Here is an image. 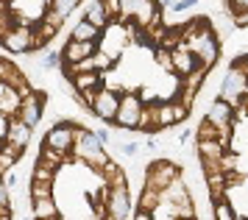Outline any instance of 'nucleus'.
<instances>
[{
	"mask_svg": "<svg viewBox=\"0 0 248 220\" xmlns=\"http://www.w3.org/2000/svg\"><path fill=\"white\" fill-rule=\"evenodd\" d=\"M190 6H192V0H179V3H173L170 9H173V11H187Z\"/></svg>",
	"mask_w": 248,
	"mask_h": 220,
	"instance_id": "nucleus-33",
	"label": "nucleus"
},
{
	"mask_svg": "<svg viewBox=\"0 0 248 220\" xmlns=\"http://www.w3.org/2000/svg\"><path fill=\"white\" fill-rule=\"evenodd\" d=\"M206 178V187H209V198H212V206L223 201V189H226V176L223 173H203Z\"/></svg>",
	"mask_w": 248,
	"mask_h": 220,
	"instance_id": "nucleus-16",
	"label": "nucleus"
},
{
	"mask_svg": "<svg viewBox=\"0 0 248 220\" xmlns=\"http://www.w3.org/2000/svg\"><path fill=\"white\" fill-rule=\"evenodd\" d=\"M31 134H34V128L23 126L20 120H9V123H6V134H3V137H6V142H9V145L25 151L28 142H31Z\"/></svg>",
	"mask_w": 248,
	"mask_h": 220,
	"instance_id": "nucleus-8",
	"label": "nucleus"
},
{
	"mask_svg": "<svg viewBox=\"0 0 248 220\" xmlns=\"http://www.w3.org/2000/svg\"><path fill=\"white\" fill-rule=\"evenodd\" d=\"M198 140H215V126L206 120V117H203L201 128H198Z\"/></svg>",
	"mask_w": 248,
	"mask_h": 220,
	"instance_id": "nucleus-28",
	"label": "nucleus"
},
{
	"mask_svg": "<svg viewBox=\"0 0 248 220\" xmlns=\"http://www.w3.org/2000/svg\"><path fill=\"white\" fill-rule=\"evenodd\" d=\"M59 64H62V56H59V53H50V56H45V62H42V70H56Z\"/></svg>",
	"mask_w": 248,
	"mask_h": 220,
	"instance_id": "nucleus-29",
	"label": "nucleus"
},
{
	"mask_svg": "<svg viewBox=\"0 0 248 220\" xmlns=\"http://www.w3.org/2000/svg\"><path fill=\"white\" fill-rule=\"evenodd\" d=\"M170 70L187 78L190 73L201 70V67H198V59L192 53H187V50H173V53H170Z\"/></svg>",
	"mask_w": 248,
	"mask_h": 220,
	"instance_id": "nucleus-12",
	"label": "nucleus"
},
{
	"mask_svg": "<svg viewBox=\"0 0 248 220\" xmlns=\"http://www.w3.org/2000/svg\"><path fill=\"white\" fill-rule=\"evenodd\" d=\"M53 178H56V170L53 167L42 165V162H36L34 167V176H31V181H42V184H53Z\"/></svg>",
	"mask_w": 248,
	"mask_h": 220,
	"instance_id": "nucleus-24",
	"label": "nucleus"
},
{
	"mask_svg": "<svg viewBox=\"0 0 248 220\" xmlns=\"http://www.w3.org/2000/svg\"><path fill=\"white\" fill-rule=\"evenodd\" d=\"M156 114H159V128H170V126L184 120L190 114V109H184L181 103H159Z\"/></svg>",
	"mask_w": 248,
	"mask_h": 220,
	"instance_id": "nucleus-10",
	"label": "nucleus"
},
{
	"mask_svg": "<svg viewBox=\"0 0 248 220\" xmlns=\"http://www.w3.org/2000/svg\"><path fill=\"white\" fill-rule=\"evenodd\" d=\"M106 218L112 220H128L131 218V201H128V187L123 189H109L106 195Z\"/></svg>",
	"mask_w": 248,
	"mask_h": 220,
	"instance_id": "nucleus-6",
	"label": "nucleus"
},
{
	"mask_svg": "<svg viewBox=\"0 0 248 220\" xmlns=\"http://www.w3.org/2000/svg\"><path fill=\"white\" fill-rule=\"evenodd\" d=\"M140 114H142V100L128 92V95L120 98V106H117L114 120H117L120 128H137V126H140Z\"/></svg>",
	"mask_w": 248,
	"mask_h": 220,
	"instance_id": "nucleus-3",
	"label": "nucleus"
},
{
	"mask_svg": "<svg viewBox=\"0 0 248 220\" xmlns=\"http://www.w3.org/2000/svg\"><path fill=\"white\" fill-rule=\"evenodd\" d=\"M70 84H73V92H87V89H101L103 87L101 76H95V73H78V76L70 78Z\"/></svg>",
	"mask_w": 248,
	"mask_h": 220,
	"instance_id": "nucleus-17",
	"label": "nucleus"
},
{
	"mask_svg": "<svg viewBox=\"0 0 248 220\" xmlns=\"http://www.w3.org/2000/svg\"><path fill=\"white\" fill-rule=\"evenodd\" d=\"M31 212H34V220H56L59 209H56V201L47 198V201H34L31 204Z\"/></svg>",
	"mask_w": 248,
	"mask_h": 220,
	"instance_id": "nucleus-18",
	"label": "nucleus"
},
{
	"mask_svg": "<svg viewBox=\"0 0 248 220\" xmlns=\"http://www.w3.org/2000/svg\"><path fill=\"white\" fill-rule=\"evenodd\" d=\"M12 206V195H9V189L3 187V181H0V209H9Z\"/></svg>",
	"mask_w": 248,
	"mask_h": 220,
	"instance_id": "nucleus-30",
	"label": "nucleus"
},
{
	"mask_svg": "<svg viewBox=\"0 0 248 220\" xmlns=\"http://www.w3.org/2000/svg\"><path fill=\"white\" fill-rule=\"evenodd\" d=\"M190 198V189H187V184L179 178H173L168 187L159 192V201H165V204H181V201H187Z\"/></svg>",
	"mask_w": 248,
	"mask_h": 220,
	"instance_id": "nucleus-13",
	"label": "nucleus"
},
{
	"mask_svg": "<svg viewBox=\"0 0 248 220\" xmlns=\"http://www.w3.org/2000/svg\"><path fill=\"white\" fill-rule=\"evenodd\" d=\"M131 220H151V215H145V212H137V215H131Z\"/></svg>",
	"mask_w": 248,
	"mask_h": 220,
	"instance_id": "nucleus-36",
	"label": "nucleus"
},
{
	"mask_svg": "<svg viewBox=\"0 0 248 220\" xmlns=\"http://www.w3.org/2000/svg\"><path fill=\"white\" fill-rule=\"evenodd\" d=\"M78 131V126L70 120H62L59 126H53L45 137V148L53 151L59 156H70V148H73V134Z\"/></svg>",
	"mask_w": 248,
	"mask_h": 220,
	"instance_id": "nucleus-2",
	"label": "nucleus"
},
{
	"mask_svg": "<svg viewBox=\"0 0 248 220\" xmlns=\"http://www.w3.org/2000/svg\"><path fill=\"white\" fill-rule=\"evenodd\" d=\"M103 187H109V189H123V187H128V184H125V173H123L117 165H114V162H109V165L103 167Z\"/></svg>",
	"mask_w": 248,
	"mask_h": 220,
	"instance_id": "nucleus-15",
	"label": "nucleus"
},
{
	"mask_svg": "<svg viewBox=\"0 0 248 220\" xmlns=\"http://www.w3.org/2000/svg\"><path fill=\"white\" fill-rule=\"evenodd\" d=\"M206 120L212 123V126H229L232 123V106L226 103V100H215L212 106H209V111H206Z\"/></svg>",
	"mask_w": 248,
	"mask_h": 220,
	"instance_id": "nucleus-14",
	"label": "nucleus"
},
{
	"mask_svg": "<svg viewBox=\"0 0 248 220\" xmlns=\"http://www.w3.org/2000/svg\"><path fill=\"white\" fill-rule=\"evenodd\" d=\"M42 100H45V95H39V92H31L28 98H23L20 100V109L14 114V120H20L23 126L34 128L36 123H39V117H42Z\"/></svg>",
	"mask_w": 248,
	"mask_h": 220,
	"instance_id": "nucleus-7",
	"label": "nucleus"
},
{
	"mask_svg": "<svg viewBox=\"0 0 248 220\" xmlns=\"http://www.w3.org/2000/svg\"><path fill=\"white\" fill-rule=\"evenodd\" d=\"M159 206V192H151V189H142V195H140V212H145V215H151V212Z\"/></svg>",
	"mask_w": 248,
	"mask_h": 220,
	"instance_id": "nucleus-25",
	"label": "nucleus"
},
{
	"mask_svg": "<svg viewBox=\"0 0 248 220\" xmlns=\"http://www.w3.org/2000/svg\"><path fill=\"white\" fill-rule=\"evenodd\" d=\"M198 154H201V159H212V162H217L226 151L215 142V140H198Z\"/></svg>",
	"mask_w": 248,
	"mask_h": 220,
	"instance_id": "nucleus-21",
	"label": "nucleus"
},
{
	"mask_svg": "<svg viewBox=\"0 0 248 220\" xmlns=\"http://www.w3.org/2000/svg\"><path fill=\"white\" fill-rule=\"evenodd\" d=\"M95 50H98L95 42H73V39H70V42L64 45L62 56H64V62H67V64H78V62H84V59H90Z\"/></svg>",
	"mask_w": 248,
	"mask_h": 220,
	"instance_id": "nucleus-11",
	"label": "nucleus"
},
{
	"mask_svg": "<svg viewBox=\"0 0 248 220\" xmlns=\"http://www.w3.org/2000/svg\"><path fill=\"white\" fill-rule=\"evenodd\" d=\"M173 178H179V165H173L168 159H159V162H151L145 173V184L142 189H151V192H162Z\"/></svg>",
	"mask_w": 248,
	"mask_h": 220,
	"instance_id": "nucleus-1",
	"label": "nucleus"
},
{
	"mask_svg": "<svg viewBox=\"0 0 248 220\" xmlns=\"http://www.w3.org/2000/svg\"><path fill=\"white\" fill-rule=\"evenodd\" d=\"M98 36H101V31H95L87 20H78L73 28V42H95Z\"/></svg>",
	"mask_w": 248,
	"mask_h": 220,
	"instance_id": "nucleus-19",
	"label": "nucleus"
},
{
	"mask_svg": "<svg viewBox=\"0 0 248 220\" xmlns=\"http://www.w3.org/2000/svg\"><path fill=\"white\" fill-rule=\"evenodd\" d=\"M117 106H120V92L117 89H109V87H101L98 95L92 100V114H98L101 120H114L117 114Z\"/></svg>",
	"mask_w": 248,
	"mask_h": 220,
	"instance_id": "nucleus-4",
	"label": "nucleus"
},
{
	"mask_svg": "<svg viewBox=\"0 0 248 220\" xmlns=\"http://www.w3.org/2000/svg\"><path fill=\"white\" fill-rule=\"evenodd\" d=\"M0 42H3L6 50H12V53H28V50H31V31H25V28H12Z\"/></svg>",
	"mask_w": 248,
	"mask_h": 220,
	"instance_id": "nucleus-9",
	"label": "nucleus"
},
{
	"mask_svg": "<svg viewBox=\"0 0 248 220\" xmlns=\"http://www.w3.org/2000/svg\"><path fill=\"white\" fill-rule=\"evenodd\" d=\"M56 220H59V218H56Z\"/></svg>",
	"mask_w": 248,
	"mask_h": 220,
	"instance_id": "nucleus-39",
	"label": "nucleus"
},
{
	"mask_svg": "<svg viewBox=\"0 0 248 220\" xmlns=\"http://www.w3.org/2000/svg\"><path fill=\"white\" fill-rule=\"evenodd\" d=\"M84 20L90 22L95 31H103V28L109 25V20H106V14H103V9H101V3H90V11H87Z\"/></svg>",
	"mask_w": 248,
	"mask_h": 220,
	"instance_id": "nucleus-20",
	"label": "nucleus"
},
{
	"mask_svg": "<svg viewBox=\"0 0 248 220\" xmlns=\"http://www.w3.org/2000/svg\"><path fill=\"white\" fill-rule=\"evenodd\" d=\"M101 220H112V218H101Z\"/></svg>",
	"mask_w": 248,
	"mask_h": 220,
	"instance_id": "nucleus-38",
	"label": "nucleus"
},
{
	"mask_svg": "<svg viewBox=\"0 0 248 220\" xmlns=\"http://www.w3.org/2000/svg\"><path fill=\"white\" fill-rule=\"evenodd\" d=\"M28 192H31V204H34V201H47V198H50V192H53V184L31 181V187H28Z\"/></svg>",
	"mask_w": 248,
	"mask_h": 220,
	"instance_id": "nucleus-23",
	"label": "nucleus"
},
{
	"mask_svg": "<svg viewBox=\"0 0 248 220\" xmlns=\"http://www.w3.org/2000/svg\"><path fill=\"white\" fill-rule=\"evenodd\" d=\"M246 22H248V17H246V14H237V25H240V28H243Z\"/></svg>",
	"mask_w": 248,
	"mask_h": 220,
	"instance_id": "nucleus-37",
	"label": "nucleus"
},
{
	"mask_svg": "<svg viewBox=\"0 0 248 220\" xmlns=\"http://www.w3.org/2000/svg\"><path fill=\"white\" fill-rule=\"evenodd\" d=\"M101 151V145L95 140V134L87 131V128H78V131L73 134V148H70V159H76V162H87L90 156H95Z\"/></svg>",
	"mask_w": 248,
	"mask_h": 220,
	"instance_id": "nucleus-5",
	"label": "nucleus"
},
{
	"mask_svg": "<svg viewBox=\"0 0 248 220\" xmlns=\"http://www.w3.org/2000/svg\"><path fill=\"white\" fill-rule=\"evenodd\" d=\"M137 151H140V145H137V142H125L123 145V154L125 156H137Z\"/></svg>",
	"mask_w": 248,
	"mask_h": 220,
	"instance_id": "nucleus-32",
	"label": "nucleus"
},
{
	"mask_svg": "<svg viewBox=\"0 0 248 220\" xmlns=\"http://www.w3.org/2000/svg\"><path fill=\"white\" fill-rule=\"evenodd\" d=\"M229 9H232V11H240V14H246V11H248V3H243V0H240V3H229Z\"/></svg>",
	"mask_w": 248,
	"mask_h": 220,
	"instance_id": "nucleus-35",
	"label": "nucleus"
},
{
	"mask_svg": "<svg viewBox=\"0 0 248 220\" xmlns=\"http://www.w3.org/2000/svg\"><path fill=\"white\" fill-rule=\"evenodd\" d=\"M14 28L12 22V11H9V3H0V39Z\"/></svg>",
	"mask_w": 248,
	"mask_h": 220,
	"instance_id": "nucleus-26",
	"label": "nucleus"
},
{
	"mask_svg": "<svg viewBox=\"0 0 248 220\" xmlns=\"http://www.w3.org/2000/svg\"><path fill=\"white\" fill-rule=\"evenodd\" d=\"M212 215H215V220H237V218H234V212L229 209V206H226L223 201L212 206Z\"/></svg>",
	"mask_w": 248,
	"mask_h": 220,
	"instance_id": "nucleus-27",
	"label": "nucleus"
},
{
	"mask_svg": "<svg viewBox=\"0 0 248 220\" xmlns=\"http://www.w3.org/2000/svg\"><path fill=\"white\" fill-rule=\"evenodd\" d=\"M47 9H50V11H56V14L62 17V20H67V17H70V11H76V9H78V3H76V0H53V3H47Z\"/></svg>",
	"mask_w": 248,
	"mask_h": 220,
	"instance_id": "nucleus-22",
	"label": "nucleus"
},
{
	"mask_svg": "<svg viewBox=\"0 0 248 220\" xmlns=\"http://www.w3.org/2000/svg\"><path fill=\"white\" fill-rule=\"evenodd\" d=\"M95 140H98V145H101V148H103V145L109 142V131H103V128H101V131L95 134Z\"/></svg>",
	"mask_w": 248,
	"mask_h": 220,
	"instance_id": "nucleus-34",
	"label": "nucleus"
},
{
	"mask_svg": "<svg viewBox=\"0 0 248 220\" xmlns=\"http://www.w3.org/2000/svg\"><path fill=\"white\" fill-rule=\"evenodd\" d=\"M156 62H159V67L170 70V50H156Z\"/></svg>",
	"mask_w": 248,
	"mask_h": 220,
	"instance_id": "nucleus-31",
	"label": "nucleus"
}]
</instances>
